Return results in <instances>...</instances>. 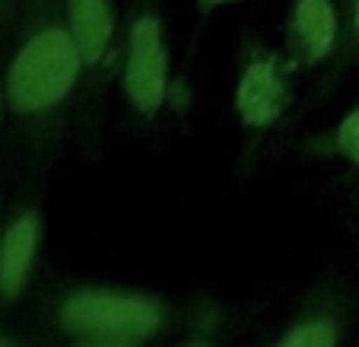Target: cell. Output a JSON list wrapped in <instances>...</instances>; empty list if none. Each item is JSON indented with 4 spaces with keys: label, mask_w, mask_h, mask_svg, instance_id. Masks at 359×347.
I'll return each mask as SVG.
<instances>
[{
    "label": "cell",
    "mask_w": 359,
    "mask_h": 347,
    "mask_svg": "<svg viewBox=\"0 0 359 347\" xmlns=\"http://www.w3.org/2000/svg\"><path fill=\"white\" fill-rule=\"evenodd\" d=\"M340 45V13L331 0H292L290 16V51L292 61L315 64L327 61Z\"/></svg>",
    "instance_id": "obj_5"
},
{
    "label": "cell",
    "mask_w": 359,
    "mask_h": 347,
    "mask_svg": "<svg viewBox=\"0 0 359 347\" xmlns=\"http://www.w3.org/2000/svg\"><path fill=\"white\" fill-rule=\"evenodd\" d=\"M223 4H238V0H201L203 10H217V7H223Z\"/></svg>",
    "instance_id": "obj_12"
},
{
    "label": "cell",
    "mask_w": 359,
    "mask_h": 347,
    "mask_svg": "<svg viewBox=\"0 0 359 347\" xmlns=\"http://www.w3.org/2000/svg\"><path fill=\"white\" fill-rule=\"evenodd\" d=\"M340 332L331 319H305L277 347H337Z\"/></svg>",
    "instance_id": "obj_8"
},
{
    "label": "cell",
    "mask_w": 359,
    "mask_h": 347,
    "mask_svg": "<svg viewBox=\"0 0 359 347\" xmlns=\"http://www.w3.org/2000/svg\"><path fill=\"white\" fill-rule=\"evenodd\" d=\"M64 16H67L70 32L83 51L86 67H99L115 39L111 0H64Z\"/></svg>",
    "instance_id": "obj_6"
},
{
    "label": "cell",
    "mask_w": 359,
    "mask_h": 347,
    "mask_svg": "<svg viewBox=\"0 0 359 347\" xmlns=\"http://www.w3.org/2000/svg\"><path fill=\"white\" fill-rule=\"evenodd\" d=\"M57 319L70 334H80V338L137 344L163 328L165 313L156 300L137 296V293L80 290L61 303Z\"/></svg>",
    "instance_id": "obj_2"
},
{
    "label": "cell",
    "mask_w": 359,
    "mask_h": 347,
    "mask_svg": "<svg viewBox=\"0 0 359 347\" xmlns=\"http://www.w3.org/2000/svg\"><path fill=\"white\" fill-rule=\"evenodd\" d=\"M0 347H10V344H4V341H0Z\"/></svg>",
    "instance_id": "obj_14"
},
{
    "label": "cell",
    "mask_w": 359,
    "mask_h": 347,
    "mask_svg": "<svg viewBox=\"0 0 359 347\" xmlns=\"http://www.w3.org/2000/svg\"><path fill=\"white\" fill-rule=\"evenodd\" d=\"M340 48L350 61H359V0H340Z\"/></svg>",
    "instance_id": "obj_10"
},
{
    "label": "cell",
    "mask_w": 359,
    "mask_h": 347,
    "mask_svg": "<svg viewBox=\"0 0 359 347\" xmlns=\"http://www.w3.org/2000/svg\"><path fill=\"white\" fill-rule=\"evenodd\" d=\"M124 93L140 115H156L169 93V51L163 22L153 4H140L128 26V58H124Z\"/></svg>",
    "instance_id": "obj_3"
},
{
    "label": "cell",
    "mask_w": 359,
    "mask_h": 347,
    "mask_svg": "<svg viewBox=\"0 0 359 347\" xmlns=\"http://www.w3.org/2000/svg\"><path fill=\"white\" fill-rule=\"evenodd\" d=\"M35 249H39V217L22 214L10 223L0 239V293L16 296L32 274Z\"/></svg>",
    "instance_id": "obj_7"
},
{
    "label": "cell",
    "mask_w": 359,
    "mask_h": 347,
    "mask_svg": "<svg viewBox=\"0 0 359 347\" xmlns=\"http://www.w3.org/2000/svg\"><path fill=\"white\" fill-rule=\"evenodd\" d=\"M188 347H210V344H203V341H194V344H188Z\"/></svg>",
    "instance_id": "obj_13"
},
{
    "label": "cell",
    "mask_w": 359,
    "mask_h": 347,
    "mask_svg": "<svg viewBox=\"0 0 359 347\" xmlns=\"http://www.w3.org/2000/svg\"><path fill=\"white\" fill-rule=\"evenodd\" d=\"M290 103V89L283 80V67L273 55H255L242 70L236 93L238 115L248 128H267L283 115Z\"/></svg>",
    "instance_id": "obj_4"
},
{
    "label": "cell",
    "mask_w": 359,
    "mask_h": 347,
    "mask_svg": "<svg viewBox=\"0 0 359 347\" xmlns=\"http://www.w3.org/2000/svg\"><path fill=\"white\" fill-rule=\"evenodd\" d=\"M83 51L64 20H45L16 51L7 74V96L20 115H45L70 99L83 70Z\"/></svg>",
    "instance_id": "obj_1"
},
{
    "label": "cell",
    "mask_w": 359,
    "mask_h": 347,
    "mask_svg": "<svg viewBox=\"0 0 359 347\" xmlns=\"http://www.w3.org/2000/svg\"><path fill=\"white\" fill-rule=\"evenodd\" d=\"M331 153L346 157L353 166H359V109H353L331 134Z\"/></svg>",
    "instance_id": "obj_9"
},
{
    "label": "cell",
    "mask_w": 359,
    "mask_h": 347,
    "mask_svg": "<svg viewBox=\"0 0 359 347\" xmlns=\"http://www.w3.org/2000/svg\"><path fill=\"white\" fill-rule=\"evenodd\" d=\"M76 347H134V344H121V341H93V344H76Z\"/></svg>",
    "instance_id": "obj_11"
}]
</instances>
